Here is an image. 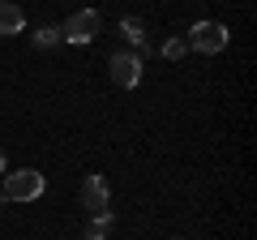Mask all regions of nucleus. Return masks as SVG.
<instances>
[{"label": "nucleus", "mask_w": 257, "mask_h": 240, "mask_svg": "<svg viewBox=\"0 0 257 240\" xmlns=\"http://www.w3.org/2000/svg\"><path fill=\"white\" fill-rule=\"evenodd\" d=\"M107 73H111V82H116L120 90H133V86L142 82V56L138 52H116L107 60Z\"/></svg>", "instance_id": "obj_4"}, {"label": "nucleus", "mask_w": 257, "mask_h": 240, "mask_svg": "<svg viewBox=\"0 0 257 240\" xmlns=\"http://www.w3.org/2000/svg\"><path fill=\"white\" fill-rule=\"evenodd\" d=\"M227 26H223V22H197V26L189 30V39H184V43L193 47V52H202V56H219L223 47H227Z\"/></svg>", "instance_id": "obj_3"}, {"label": "nucleus", "mask_w": 257, "mask_h": 240, "mask_svg": "<svg viewBox=\"0 0 257 240\" xmlns=\"http://www.w3.org/2000/svg\"><path fill=\"white\" fill-rule=\"evenodd\" d=\"M0 180H5V197H9V202H35V197L43 193V172H35V167L5 172Z\"/></svg>", "instance_id": "obj_2"}, {"label": "nucleus", "mask_w": 257, "mask_h": 240, "mask_svg": "<svg viewBox=\"0 0 257 240\" xmlns=\"http://www.w3.org/2000/svg\"><path fill=\"white\" fill-rule=\"evenodd\" d=\"M5 206H9V197H5V193H0V210H5Z\"/></svg>", "instance_id": "obj_11"}, {"label": "nucleus", "mask_w": 257, "mask_h": 240, "mask_svg": "<svg viewBox=\"0 0 257 240\" xmlns=\"http://www.w3.org/2000/svg\"><path fill=\"white\" fill-rule=\"evenodd\" d=\"M0 176H5V150H0Z\"/></svg>", "instance_id": "obj_12"}, {"label": "nucleus", "mask_w": 257, "mask_h": 240, "mask_svg": "<svg viewBox=\"0 0 257 240\" xmlns=\"http://www.w3.org/2000/svg\"><path fill=\"white\" fill-rule=\"evenodd\" d=\"M120 35H124L128 43H133V52H138V56L150 47V43H146V26H142L138 18H124V22H120Z\"/></svg>", "instance_id": "obj_7"}, {"label": "nucleus", "mask_w": 257, "mask_h": 240, "mask_svg": "<svg viewBox=\"0 0 257 240\" xmlns=\"http://www.w3.org/2000/svg\"><path fill=\"white\" fill-rule=\"evenodd\" d=\"M107 236H111V210L90 214V223H86V240H107Z\"/></svg>", "instance_id": "obj_8"}, {"label": "nucleus", "mask_w": 257, "mask_h": 240, "mask_svg": "<svg viewBox=\"0 0 257 240\" xmlns=\"http://www.w3.org/2000/svg\"><path fill=\"white\" fill-rule=\"evenodd\" d=\"M22 30H26V13H22L13 0H0V39L22 35Z\"/></svg>", "instance_id": "obj_6"}, {"label": "nucleus", "mask_w": 257, "mask_h": 240, "mask_svg": "<svg viewBox=\"0 0 257 240\" xmlns=\"http://www.w3.org/2000/svg\"><path fill=\"white\" fill-rule=\"evenodd\" d=\"M176 240H180V236H176Z\"/></svg>", "instance_id": "obj_13"}, {"label": "nucleus", "mask_w": 257, "mask_h": 240, "mask_svg": "<svg viewBox=\"0 0 257 240\" xmlns=\"http://www.w3.org/2000/svg\"><path fill=\"white\" fill-rule=\"evenodd\" d=\"M184 52H189V43H184V39H167V43H163V56H167V60H180Z\"/></svg>", "instance_id": "obj_10"}, {"label": "nucleus", "mask_w": 257, "mask_h": 240, "mask_svg": "<svg viewBox=\"0 0 257 240\" xmlns=\"http://www.w3.org/2000/svg\"><path fill=\"white\" fill-rule=\"evenodd\" d=\"M99 30H103V18L94 9H77L73 18L60 26V39L64 43H73V47H86V43H94L99 39Z\"/></svg>", "instance_id": "obj_1"}, {"label": "nucleus", "mask_w": 257, "mask_h": 240, "mask_svg": "<svg viewBox=\"0 0 257 240\" xmlns=\"http://www.w3.org/2000/svg\"><path fill=\"white\" fill-rule=\"evenodd\" d=\"M82 206L90 214H99V210H111V189H107V180H103V176H86L82 180Z\"/></svg>", "instance_id": "obj_5"}, {"label": "nucleus", "mask_w": 257, "mask_h": 240, "mask_svg": "<svg viewBox=\"0 0 257 240\" xmlns=\"http://www.w3.org/2000/svg\"><path fill=\"white\" fill-rule=\"evenodd\" d=\"M56 43H60V30L56 26H39L35 30V47H56Z\"/></svg>", "instance_id": "obj_9"}]
</instances>
